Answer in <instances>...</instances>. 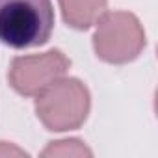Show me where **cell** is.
<instances>
[{
  "instance_id": "3",
  "label": "cell",
  "mask_w": 158,
  "mask_h": 158,
  "mask_svg": "<svg viewBox=\"0 0 158 158\" xmlns=\"http://www.w3.org/2000/svg\"><path fill=\"white\" fill-rule=\"evenodd\" d=\"M93 26L95 54L106 63H128L136 60L147 45L139 19L128 11H104Z\"/></svg>"
},
{
  "instance_id": "5",
  "label": "cell",
  "mask_w": 158,
  "mask_h": 158,
  "mask_svg": "<svg viewBox=\"0 0 158 158\" xmlns=\"http://www.w3.org/2000/svg\"><path fill=\"white\" fill-rule=\"evenodd\" d=\"M58 4L67 26L88 30L106 11L108 0H58Z\"/></svg>"
},
{
  "instance_id": "6",
  "label": "cell",
  "mask_w": 158,
  "mask_h": 158,
  "mask_svg": "<svg viewBox=\"0 0 158 158\" xmlns=\"http://www.w3.org/2000/svg\"><path fill=\"white\" fill-rule=\"evenodd\" d=\"M93 151L80 139L71 138V139H58L50 141L43 151L41 156H91Z\"/></svg>"
},
{
  "instance_id": "4",
  "label": "cell",
  "mask_w": 158,
  "mask_h": 158,
  "mask_svg": "<svg viewBox=\"0 0 158 158\" xmlns=\"http://www.w3.org/2000/svg\"><path fill=\"white\" fill-rule=\"evenodd\" d=\"M71 67V60L58 48L17 56L10 63L8 82L23 97H35L47 86L65 76Z\"/></svg>"
},
{
  "instance_id": "2",
  "label": "cell",
  "mask_w": 158,
  "mask_h": 158,
  "mask_svg": "<svg viewBox=\"0 0 158 158\" xmlns=\"http://www.w3.org/2000/svg\"><path fill=\"white\" fill-rule=\"evenodd\" d=\"M91 108L89 89L78 78L61 76L39 95H35V114L47 130L65 132L80 128Z\"/></svg>"
},
{
  "instance_id": "7",
  "label": "cell",
  "mask_w": 158,
  "mask_h": 158,
  "mask_svg": "<svg viewBox=\"0 0 158 158\" xmlns=\"http://www.w3.org/2000/svg\"><path fill=\"white\" fill-rule=\"evenodd\" d=\"M15 156H28V152L15 143L10 141H0V158H15Z\"/></svg>"
},
{
  "instance_id": "1",
  "label": "cell",
  "mask_w": 158,
  "mask_h": 158,
  "mask_svg": "<svg viewBox=\"0 0 158 158\" xmlns=\"http://www.w3.org/2000/svg\"><path fill=\"white\" fill-rule=\"evenodd\" d=\"M54 30L50 0H0V43L15 48L45 45Z\"/></svg>"
}]
</instances>
